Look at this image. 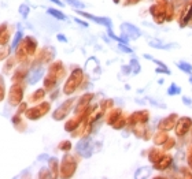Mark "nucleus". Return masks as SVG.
Masks as SVG:
<instances>
[{
	"label": "nucleus",
	"instance_id": "1",
	"mask_svg": "<svg viewBox=\"0 0 192 179\" xmlns=\"http://www.w3.org/2000/svg\"><path fill=\"white\" fill-rule=\"evenodd\" d=\"M77 152L83 156V157H89L92 154V141L91 138H85L81 140L77 144Z\"/></svg>",
	"mask_w": 192,
	"mask_h": 179
},
{
	"label": "nucleus",
	"instance_id": "2",
	"mask_svg": "<svg viewBox=\"0 0 192 179\" xmlns=\"http://www.w3.org/2000/svg\"><path fill=\"white\" fill-rule=\"evenodd\" d=\"M77 12L80 14V15L85 16V18H88V19H91V21L96 22V23H99V25H103V26H106L107 29H111V26H113V23H111V21H110V18H103V16H95L92 15V14H88V12H83V11L77 10Z\"/></svg>",
	"mask_w": 192,
	"mask_h": 179
},
{
	"label": "nucleus",
	"instance_id": "3",
	"mask_svg": "<svg viewBox=\"0 0 192 179\" xmlns=\"http://www.w3.org/2000/svg\"><path fill=\"white\" fill-rule=\"evenodd\" d=\"M122 32L129 38H137V37L141 36V32L136 26H133L132 23H124L122 25Z\"/></svg>",
	"mask_w": 192,
	"mask_h": 179
},
{
	"label": "nucleus",
	"instance_id": "4",
	"mask_svg": "<svg viewBox=\"0 0 192 179\" xmlns=\"http://www.w3.org/2000/svg\"><path fill=\"white\" fill-rule=\"evenodd\" d=\"M43 74H44L43 67H37V69H34L30 74H29V77H28V82H29V84H36L37 81L43 77Z\"/></svg>",
	"mask_w": 192,
	"mask_h": 179
},
{
	"label": "nucleus",
	"instance_id": "5",
	"mask_svg": "<svg viewBox=\"0 0 192 179\" xmlns=\"http://www.w3.org/2000/svg\"><path fill=\"white\" fill-rule=\"evenodd\" d=\"M47 12L50 14V15L55 16V18H58V19H61V21H66V15H65L63 12H61V11L54 10V8H48Z\"/></svg>",
	"mask_w": 192,
	"mask_h": 179
},
{
	"label": "nucleus",
	"instance_id": "6",
	"mask_svg": "<svg viewBox=\"0 0 192 179\" xmlns=\"http://www.w3.org/2000/svg\"><path fill=\"white\" fill-rule=\"evenodd\" d=\"M177 67L178 69H181L184 73H187V74H191L192 73V66L189 63H187V62H177Z\"/></svg>",
	"mask_w": 192,
	"mask_h": 179
},
{
	"label": "nucleus",
	"instance_id": "7",
	"mask_svg": "<svg viewBox=\"0 0 192 179\" xmlns=\"http://www.w3.org/2000/svg\"><path fill=\"white\" fill-rule=\"evenodd\" d=\"M21 38H22V30H21V29H18V32L15 33L14 40H12V45H11L12 49H15V48L18 47V44H19V41H21Z\"/></svg>",
	"mask_w": 192,
	"mask_h": 179
},
{
	"label": "nucleus",
	"instance_id": "8",
	"mask_svg": "<svg viewBox=\"0 0 192 179\" xmlns=\"http://www.w3.org/2000/svg\"><path fill=\"white\" fill-rule=\"evenodd\" d=\"M180 92H181V89H180V88H178L176 84H171L170 88H169V90H167V93H169V95H171V96L178 95Z\"/></svg>",
	"mask_w": 192,
	"mask_h": 179
},
{
	"label": "nucleus",
	"instance_id": "9",
	"mask_svg": "<svg viewBox=\"0 0 192 179\" xmlns=\"http://www.w3.org/2000/svg\"><path fill=\"white\" fill-rule=\"evenodd\" d=\"M66 3L70 5H73V7H76V8H84L85 5H84V3H81V1H78V0H66Z\"/></svg>",
	"mask_w": 192,
	"mask_h": 179
},
{
	"label": "nucleus",
	"instance_id": "10",
	"mask_svg": "<svg viewBox=\"0 0 192 179\" xmlns=\"http://www.w3.org/2000/svg\"><path fill=\"white\" fill-rule=\"evenodd\" d=\"M118 47H120V49L122 51V52H126V53H132V52H133V51H132V49H130V48L128 47L126 44H122V42H120V45H118Z\"/></svg>",
	"mask_w": 192,
	"mask_h": 179
},
{
	"label": "nucleus",
	"instance_id": "11",
	"mask_svg": "<svg viewBox=\"0 0 192 179\" xmlns=\"http://www.w3.org/2000/svg\"><path fill=\"white\" fill-rule=\"evenodd\" d=\"M19 12H21L23 16H26V15H28V12H29V7L25 5V4H22L21 7H19Z\"/></svg>",
	"mask_w": 192,
	"mask_h": 179
},
{
	"label": "nucleus",
	"instance_id": "12",
	"mask_svg": "<svg viewBox=\"0 0 192 179\" xmlns=\"http://www.w3.org/2000/svg\"><path fill=\"white\" fill-rule=\"evenodd\" d=\"M130 66H133V67H135V74H137V73H139V70H140V67H139V63H137V60H136V59H133V60H132V63H130Z\"/></svg>",
	"mask_w": 192,
	"mask_h": 179
},
{
	"label": "nucleus",
	"instance_id": "13",
	"mask_svg": "<svg viewBox=\"0 0 192 179\" xmlns=\"http://www.w3.org/2000/svg\"><path fill=\"white\" fill-rule=\"evenodd\" d=\"M156 73H162V74H170V71L167 70V67H161V69L158 67V69H156Z\"/></svg>",
	"mask_w": 192,
	"mask_h": 179
},
{
	"label": "nucleus",
	"instance_id": "14",
	"mask_svg": "<svg viewBox=\"0 0 192 179\" xmlns=\"http://www.w3.org/2000/svg\"><path fill=\"white\" fill-rule=\"evenodd\" d=\"M74 21L77 22V23H80L81 26H84V27H88V23H87V22H83V21H81V19H78V18H76Z\"/></svg>",
	"mask_w": 192,
	"mask_h": 179
},
{
	"label": "nucleus",
	"instance_id": "15",
	"mask_svg": "<svg viewBox=\"0 0 192 179\" xmlns=\"http://www.w3.org/2000/svg\"><path fill=\"white\" fill-rule=\"evenodd\" d=\"M58 40L62 42H67V40H66V37L63 36V34H58Z\"/></svg>",
	"mask_w": 192,
	"mask_h": 179
},
{
	"label": "nucleus",
	"instance_id": "16",
	"mask_svg": "<svg viewBox=\"0 0 192 179\" xmlns=\"http://www.w3.org/2000/svg\"><path fill=\"white\" fill-rule=\"evenodd\" d=\"M182 100H184V103H185V104H187V105H192V101L189 100V99H187V97H184V99H182Z\"/></svg>",
	"mask_w": 192,
	"mask_h": 179
},
{
	"label": "nucleus",
	"instance_id": "17",
	"mask_svg": "<svg viewBox=\"0 0 192 179\" xmlns=\"http://www.w3.org/2000/svg\"><path fill=\"white\" fill-rule=\"evenodd\" d=\"M52 3H55V4H58V5H61V7H63V3L61 1V0H51Z\"/></svg>",
	"mask_w": 192,
	"mask_h": 179
},
{
	"label": "nucleus",
	"instance_id": "18",
	"mask_svg": "<svg viewBox=\"0 0 192 179\" xmlns=\"http://www.w3.org/2000/svg\"><path fill=\"white\" fill-rule=\"evenodd\" d=\"M191 82H192V77H191Z\"/></svg>",
	"mask_w": 192,
	"mask_h": 179
}]
</instances>
